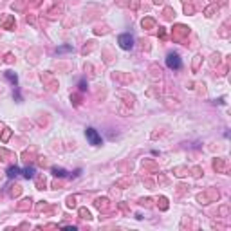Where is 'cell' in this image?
<instances>
[{
    "mask_svg": "<svg viewBox=\"0 0 231 231\" xmlns=\"http://www.w3.org/2000/svg\"><path fill=\"white\" fill-rule=\"evenodd\" d=\"M85 135H87V139H89V143H90V145H94V146H99V145H101V135L97 134L96 128L89 127V128L85 130Z\"/></svg>",
    "mask_w": 231,
    "mask_h": 231,
    "instance_id": "cell-2",
    "label": "cell"
},
{
    "mask_svg": "<svg viewBox=\"0 0 231 231\" xmlns=\"http://www.w3.org/2000/svg\"><path fill=\"white\" fill-rule=\"evenodd\" d=\"M79 90H87V83H85V79L79 81Z\"/></svg>",
    "mask_w": 231,
    "mask_h": 231,
    "instance_id": "cell-8",
    "label": "cell"
},
{
    "mask_svg": "<svg viewBox=\"0 0 231 231\" xmlns=\"http://www.w3.org/2000/svg\"><path fill=\"white\" fill-rule=\"evenodd\" d=\"M117 42H119V47H121V49H125V51H130V49L134 47V36H132V35H128V33L121 35V36L117 38Z\"/></svg>",
    "mask_w": 231,
    "mask_h": 231,
    "instance_id": "cell-1",
    "label": "cell"
},
{
    "mask_svg": "<svg viewBox=\"0 0 231 231\" xmlns=\"http://www.w3.org/2000/svg\"><path fill=\"white\" fill-rule=\"evenodd\" d=\"M53 173H54L56 177H67V172H65L63 168H53Z\"/></svg>",
    "mask_w": 231,
    "mask_h": 231,
    "instance_id": "cell-7",
    "label": "cell"
},
{
    "mask_svg": "<svg viewBox=\"0 0 231 231\" xmlns=\"http://www.w3.org/2000/svg\"><path fill=\"white\" fill-rule=\"evenodd\" d=\"M166 65H168L170 69H181V67H182V61H181L179 54L170 53V54H168V58H166Z\"/></svg>",
    "mask_w": 231,
    "mask_h": 231,
    "instance_id": "cell-3",
    "label": "cell"
},
{
    "mask_svg": "<svg viewBox=\"0 0 231 231\" xmlns=\"http://www.w3.org/2000/svg\"><path fill=\"white\" fill-rule=\"evenodd\" d=\"M81 217H83V218H89L90 215H89V211H85V210H81Z\"/></svg>",
    "mask_w": 231,
    "mask_h": 231,
    "instance_id": "cell-10",
    "label": "cell"
},
{
    "mask_svg": "<svg viewBox=\"0 0 231 231\" xmlns=\"http://www.w3.org/2000/svg\"><path fill=\"white\" fill-rule=\"evenodd\" d=\"M63 51H71V45H65V47H60L58 53H63Z\"/></svg>",
    "mask_w": 231,
    "mask_h": 231,
    "instance_id": "cell-9",
    "label": "cell"
},
{
    "mask_svg": "<svg viewBox=\"0 0 231 231\" xmlns=\"http://www.w3.org/2000/svg\"><path fill=\"white\" fill-rule=\"evenodd\" d=\"M18 175H20V168H18V166H11V168L7 170V177H9V179L18 177Z\"/></svg>",
    "mask_w": 231,
    "mask_h": 231,
    "instance_id": "cell-4",
    "label": "cell"
},
{
    "mask_svg": "<svg viewBox=\"0 0 231 231\" xmlns=\"http://www.w3.org/2000/svg\"><path fill=\"white\" fill-rule=\"evenodd\" d=\"M6 78H7V79H9V81H11V83L16 87V83H18V78H16V74H13V72H6Z\"/></svg>",
    "mask_w": 231,
    "mask_h": 231,
    "instance_id": "cell-6",
    "label": "cell"
},
{
    "mask_svg": "<svg viewBox=\"0 0 231 231\" xmlns=\"http://www.w3.org/2000/svg\"><path fill=\"white\" fill-rule=\"evenodd\" d=\"M24 177H25V179H33V177H35V166H27V168L24 170Z\"/></svg>",
    "mask_w": 231,
    "mask_h": 231,
    "instance_id": "cell-5",
    "label": "cell"
}]
</instances>
